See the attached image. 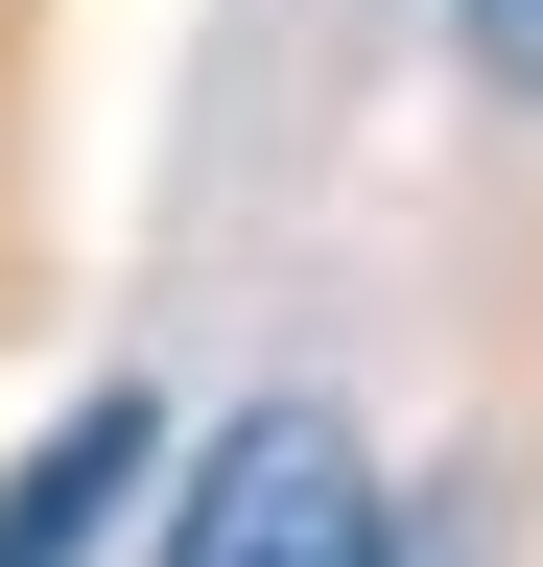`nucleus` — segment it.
I'll use <instances>...</instances> for the list:
<instances>
[{
	"instance_id": "1",
	"label": "nucleus",
	"mask_w": 543,
	"mask_h": 567,
	"mask_svg": "<svg viewBox=\"0 0 543 567\" xmlns=\"http://www.w3.org/2000/svg\"><path fill=\"white\" fill-rule=\"evenodd\" d=\"M166 567H401L378 450H355L331 402H237L213 473H189V520H166Z\"/></svg>"
},
{
	"instance_id": "2",
	"label": "nucleus",
	"mask_w": 543,
	"mask_h": 567,
	"mask_svg": "<svg viewBox=\"0 0 543 567\" xmlns=\"http://www.w3.org/2000/svg\"><path fill=\"white\" fill-rule=\"evenodd\" d=\"M143 473H166V402H143V379H95V402L48 425L24 473H0V567H95V544H118V496H143Z\"/></svg>"
},
{
	"instance_id": "3",
	"label": "nucleus",
	"mask_w": 543,
	"mask_h": 567,
	"mask_svg": "<svg viewBox=\"0 0 543 567\" xmlns=\"http://www.w3.org/2000/svg\"><path fill=\"white\" fill-rule=\"evenodd\" d=\"M449 24H472V71H497V95L543 118V0H449Z\"/></svg>"
}]
</instances>
